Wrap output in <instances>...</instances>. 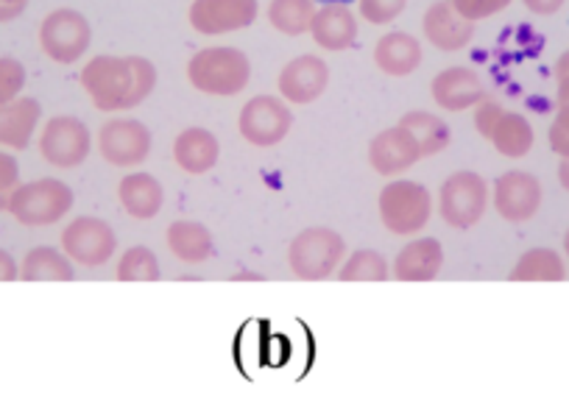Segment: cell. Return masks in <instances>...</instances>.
I'll list each match as a JSON object with an SVG mask.
<instances>
[{
    "label": "cell",
    "mask_w": 569,
    "mask_h": 404,
    "mask_svg": "<svg viewBox=\"0 0 569 404\" xmlns=\"http://www.w3.org/2000/svg\"><path fill=\"white\" fill-rule=\"evenodd\" d=\"M81 87L101 112H129L157 87V68L146 57H96L81 70Z\"/></svg>",
    "instance_id": "cell-1"
},
{
    "label": "cell",
    "mask_w": 569,
    "mask_h": 404,
    "mask_svg": "<svg viewBox=\"0 0 569 404\" xmlns=\"http://www.w3.org/2000/svg\"><path fill=\"white\" fill-rule=\"evenodd\" d=\"M433 101L445 112H463V109L478 107L486 98L483 81L472 68H447L430 84Z\"/></svg>",
    "instance_id": "cell-17"
},
{
    "label": "cell",
    "mask_w": 569,
    "mask_h": 404,
    "mask_svg": "<svg viewBox=\"0 0 569 404\" xmlns=\"http://www.w3.org/2000/svg\"><path fill=\"white\" fill-rule=\"evenodd\" d=\"M29 7V0H0V23H9V20L20 18Z\"/></svg>",
    "instance_id": "cell-38"
},
{
    "label": "cell",
    "mask_w": 569,
    "mask_h": 404,
    "mask_svg": "<svg viewBox=\"0 0 569 404\" xmlns=\"http://www.w3.org/2000/svg\"><path fill=\"white\" fill-rule=\"evenodd\" d=\"M533 125L525 114L519 112H502V118L497 120L495 131H491L489 143L495 145L497 154H502L506 160H522L533 149Z\"/></svg>",
    "instance_id": "cell-26"
},
{
    "label": "cell",
    "mask_w": 569,
    "mask_h": 404,
    "mask_svg": "<svg viewBox=\"0 0 569 404\" xmlns=\"http://www.w3.org/2000/svg\"><path fill=\"white\" fill-rule=\"evenodd\" d=\"M118 282H157L160 280V260L146 245H131L118 262Z\"/></svg>",
    "instance_id": "cell-31"
},
{
    "label": "cell",
    "mask_w": 569,
    "mask_h": 404,
    "mask_svg": "<svg viewBox=\"0 0 569 404\" xmlns=\"http://www.w3.org/2000/svg\"><path fill=\"white\" fill-rule=\"evenodd\" d=\"M73 260L64 251L51 245H37L26 254L20 265V280L23 282H73Z\"/></svg>",
    "instance_id": "cell-25"
},
{
    "label": "cell",
    "mask_w": 569,
    "mask_h": 404,
    "mask_svg": "<svg viewBox=\"0 0 569 404\" xmlns=\"http://www.w3.org/2000/svg\"><path fill=\"white\" fill-rule=\"evenodd\" d=\"M489 184L480 173L458 171L441 184L439 215L450 229H472L489 210Z\"/></svg>",
    "instance_id": "cell-6"
},
{
    "label": "cell",
    "mask_w": 569,
    "mask_h": 404,
    "mask_svg": "<svg viewBox=\"0 0 569 404\" xmlns=\"http://www.w3.org/2000/svg\"><path fill=\"white\" fill-rule=\"evenodd\" d=\"M293 125V112L282 95H254L240 109L238 131L246 143L257 149L279 145Z\"/></svg>",
    "instance_id": "cell-7"
},
{
    "label": "cell",
    "mask_w": 569,
    "mask_h": 404,
    "mask_svg": "<svg viewBox=\"0 0 569 404\" xmlns=\"http://www.w3.org/2000/svg\"><path fill=\"white\" fill-rule=\"evenodd\" d=\"M168 249L177 260L188 265H201L212 256V234L204 223L196 221H173L166 232Z\"/></svg>",
    "instance_id": "cell-24"
},
{
    "label": "cell",
    "mask_w": 569,
    "mask_h": 404,
    "mask_svg": "<svg viewBox=\"0 0 569 404\" xmlns=\"http://www.w3.org/2000/svg\"><path fill=\"white\" fill-rule=\"evenodd\" d=\"M547 140H550L552 154L569 156V84H558L556 118H552Z\"/></svg>",
    "instance_id": "cell-32"
},
{
    "label": "cell",
    "mask_w": 569,
    "mask_h": 404,
    "mask_svg": "<svg viewBox=\"0 0 569 404\" xmlns=\"http://www.w3.org/2000/svg\"><path fill=\"white\" fill-rule=\"evenodd\" d=\"M26 87V68L18 59L0 57V103H12Z\"/></svg>",
    "instance_id": "cell-34"
},
{
    "label": "cell",
    "mask_w": 569,
    "mask_h": 404,
    "mask_svg": "<svg viewBox=\"0 0 569 404\" xmlns=\"http://www.w3.org/2000/svg\"><path fill=\"white\" fill-rule=\"evenodd\" d=\"M118 199L126 215L134 221H151L160 215L162 204H166V190L151 173H129L120 179Z\"/></svg>",
    "instance_id": "cell-21"
},
{
    "label": "cell",
    "mask_w": 569,
    "mask_h": 404,
    "mask_svg": "<svg viewBox=\"0 0 569 404\" xmlns=\"http://www.w3.org/2000/svg\"><path fill=\"white\" fill-rule=\"evenodd\" d=\"M427 42L439 51H463L475 37V23L463 18L452 0H436L421 18Z\"/></svg>",
    "instance_id": "cell-16"
},
{
    "label": "cell",
    "mask_w": 569,
    "mask_h": 404,
    "mask_svg": "<svg viewBox=\"0 0 569 404\" xmlns=\"http://www.w3.org/2000/svg\"><path fill=\"white\" fill-rule=\"evenodd\" d=\"M73 210V190L59 179H37L20 184L9 201V212L23 226H53Z\"/></svg>",
    "instance_id": "cell-5"
},
{
    "label": "cell",
    "mask_w": 569,
    "mask_h": 404,
    "mask_svg": "<svg viewBox=\"0 0 569 404\" xmlns=\"http://www.w3.org/2000/svg\"><path fill=\"white\" fill-rule=\"evenodd\" d=\"M257 12H260L257 0H193L188 20L199 34L218 37L249 29L257 20Z\"/></svg>",
    "instance_id": "cell-12"
},
{
    "label": "cell",
    "mask_w": 569,
    "mask_h": 404,
    "mask_svg": "<svg viewBox=\"0 0 569 404\" xmlns=\"http://www.w3.org/2000/svg\"><path fill=\"white\" fill-rule=\"evenodd\" d=\"M419 143L413 140L405 125H391V129L380 131L369 143V165L375 168L380 176H399V173L410 171L416 162H421Z\"/></svg>",
    "instance_id": "cell-15"
},
{
    "label": "cell",
    "mask_w": 569,
    "mask_h": 404,
    "mask_svg": "<svg viewBox=\"0 0 569 404\" xmlns=\"http://www.w3.org/2000/svg\"><path fill=\"white\" fill-rule=\"evenodd\" d=\"M377 210H380L382 226L391 234H416L433 215V195L425 184L399 179L380 190Z\"/></svg>",
    "instance_id": "cell-4"
},
{
    "label": "cell",
    "mask_w": 569,
    "mask_h": 404,
    "mask_svg": "<svg viewBox=\"0 0 569 404\" xmlns=\"http://www.w3.org/2000/svg\"><path fill=\"white\" fill-rule=\"evenodd\" d=\"M62 251L84 267H101L118 251V234L107 221L81 215L70 221L62 232Z\"/></svg>",
    "instance_id": "cell-11"
},
{
    "label": "cell",
    "mask_w": 569,
    "mask_h": 404,
    "mask_svg": "<svg viewBox=\"0 0 569 404\" xmlns=\"http://www.w3.org/2000/svg\"><path fill=\"white\" fill-rule=\"evenodd\" d=\"M338 280L341 282H386L391 280V267H388L386 256L377 254L371 249H360L341 262L338 267Z\"/></svg>",
    "instance_id": "cell-30"
},
{
    "label": "cell",
    "mask_w": 569,
    "mask_h": 404,
    "mask_svg": "<svg viewBox=\"0 0 569 404\" xmlns=\"http://www.w3.org/2000/svg\"><path fill=\"white\" fill-rule=\"evenodd\" d=\"M452 3H456L458 12H461L467 20H472V23H478V20H486V18H495V14H500L502 9L511 7V0H452Z\"/></svg>",
    "instance_id": "cell-35"
},
{
    "label": "cell",
    "mask_w": 569,
    "mask_h": 404,
    "mask_svg": "<svg viewBox=\"0 0 569 404\" xmlns=\"http://www.w3.org/2000/svg\"><path fill=\"white\" fill-rule=\"evenodd\" d=\"M20 188V168L18 160L0 151V212L9 210L14 190Z\"/></svg>",
    "instance_id": "cell-36"
},
{
    "label": "cell",
    "mask_w": 569,
    "mask_h": 404,
    "mask_svg": "<svg viewBox=\"0 0 569 404\" xmlns=\"http://www.w3.org/2000/svg\"><path fill=\"white\" fill-rule=\"evenodd\" d=\"M522 3L533 14H541V18H547V14H556L558 9H561L563 3H567V0H522Z\"/></svg>",
    "instance_id": "cell-39"
},
{
    "label": "cell",
    "mask_w": 569,
    "mask_h": 404,
    "mask_svg": "<svg viewBox=\"0 0 569 404\" xmlns=\"http://www.w3.org/2000/svg\"><path fill=\"white\" fill-rule=\"evenodd\" d=\"M316 0H271L268 3V23L284 37H302L313 26Z\"/></svg>",
    "instance_id": "cell-29"
},
{
    "label": "cell",
    "mask_w": 569,
    "mask_h": 404,
    "mask_svg": "<svg viewBox=\"0 0 569 404\" xmlns=\"http://www.w3.org/2000/svg\"><path fill=\"white\" fill-rule=\"evenodd\" d=\"M92 42V26L76 9H57L40 26V48L59 64L79 62Z\"/></svg>",
    "instance_id": "cell-8"
},
{
    "label": "cell",
    "mask_w": 569,
    "mask_h": 404,
    "mask_svg": "<svg viewBox=\"0 0 569 404\" xmlns=\"http://www.w3.org/2000/svg\"><path fill=\"white\" fill-rule=\"evenodd\" d=\"M347 256V243L338 232L327 226H310L291 240L288 265L302 282H321L341 267Z\"/></svg>",
    "instance_id": "cell-3"
},
{
    "label": "cell",
    "mask_w": 569,
    "mask_h": 404,
    "mask_svg": "<svg viewBox=\"0 0 569 404\" xmlns=\"http://www.w3.org/2000/svg\"><path fill=\"white\" fill-rule=\"evenodd\" d=\"M251 79V62L240 48H201L188 62V81L204 95H238Z\"/></svg>",
    "instance_id": "cell-2"
},
{
    "label": "cell",
    "mask_w": 569,
    "mask_h": 404,
    "mask_svg": "<svg viewBox=\"0 0 569 404\" xmlns=\"http://www.w3.org/2000/svg\"><path fill=\"white\" fill-rule=\"evenodd\" d=\"M40 114L42 107L37 98H14L12 103H0V145L14 151L29 149Z\"/></svg>",
    "instance_id": "cell-23"
},
{
    "label": "cell",
    "mask_w": 569,
    "mask_h": 404,
    "mask_svg": "<svg viewBox=\"0 0 569 404\" xmlns=\"http://www.w3.org/2000/svg\"><path fill=\"white\" fill-rule=\"evenodd\" d=\"M98 151L114 168H137L151 154V131L142 120L112 118L98 129Z\"/></svg>",
    "instance_id": "cell-9"
},
{
    "label": "cell",
    "mask_w": 569,
    "mask_h": 404,
    "mask_svg": "<svg viewBox=\"0 0 569 404\" xmlns=\"http://www.w3.org/2000/svg\"><path fill=\"white\" fill-rule=\"evenodd\" d=\"M408 7V0H358L360 18L371 26H388Z\"/></svg>",
    "instance_id": "cell-33"
},
{
    "label": "cell",
    "mask_w": 569,
    "mask_h": 404,
    "mask_svg": "<svg viewBox=\"0 0 569 404\" xmlns=\"http://www.w3.org/2000/svg\"><path fill=\"white\" fill-rule=\"evenodd\" d=\"M563 254H567V260H569V229H567V234H563Z\"/></svg>",
    "instance_id": "cell-43"
},
{
    "label": "cell",
    "mask_w": 569,
    "mask_h": 404,
    "mask_svg": "<svg viewBox=\"0 0 569 404\" xmlns=\"http://www.w3.org/2000/svg\"><path fill=\"white\" fill-rule=\"evenodd\" d=\"M541 199V182L528 171H508L495 182V193H491V204H495L497 215L508 223H525L539 212Z\"/></svg>",
    "instance_id": "cell-13"
},
{
    "label": "cell",
    "mask_w": 569,
    "mask_h": 404,
    "mask_svg": "<svg viewBox=\"0 0 569 404\" xmlns=\"http://www.w3.org/2000/svg\"><path fill=\"white\" fill-rule=\"evenodd\" d=\"M558 182L569 193V156H561V162H558Z\"/></svg>",
    "instance_id": "cell-42"
},
{
    "label": "cell",
    "mask_w": 569,
    "mask_h": 404,
    "mask_svg": "<svg viewBox=\"0 0 569 404\" xmlns=\"http://www.w3.org/2000/svg\"><path fill=\"white\" fill-rule=\"evenodd\" d=\"M327 84H330V68L321 57L313 53H305V57L291 59L279 70V95L288 103H297V107H308V103L319 101L325 95Z\"/></svg>",
    "instance_id": "cell-14"
},
{
    "label": "cell",
    "mask_w": 569,
    "mask_h": 404,
    "mask_svg": "<svg viewBox=\"0 0 569 404\" xmlns=\"http://www.w3.org/2000/svg\"><path fill=\"white\" fill-rule=\"evenodd\" d=\"M375 64L386 75L405 79L421 64V46L408 31H388L375 46Z\"/></svg>",
    "instance_id": "cell-22"
},
{
    "label": "cell",
    "mask_w": 569,
    "mask_h": 404,
    "mask_svg": "<svg viewBox=\"0 0 569 404\" xmlns=\"http://www.w3.org/2000/svg\"><path fill=\"white\" fill-rule=\"evenodd\" d=\"M399 125L413 134V140L419 143L421 156H436L450 145L452 134H450V125L439 118V114H430V112H408L402 114Z\"/></svg>",
    "instance_id": "cell-28"
},
{
    "label": "cell",
    "mask_w": 569,
    "mask_h": 404,
    "mask_svg": "<svg viewBox=\"0 0 569 404\" xmlns=\"http://www.w3.org/2000/svg\"><path fill=\"white\" fill-rule=\"evenodd\" d=\"M445 265V245L436 238L410 240L397 254L391 267V276L399 282H433Z\"/></svg>",
    "instance_id": "cell-18"
},
{
    "label": "cell",
    "mask_w": 569,
    "mask_h": 404,
    "mask_svg": "<svg viewBox=\"0 0 569 404\" xmlns=\"http://www.w3.org/2000/svg\"><path fill=\"white\" fill-rule=\"evenodd\" d=\"M218 156H221V145L210 129L193 125L173 140V162L190 176L210 173L218 165Z\"/></svg>",
    "instance_id": "cell-20"
},
{
    "label": "cell",
    "mask_w": 569,
    "mask_h": 404,
    "mask_svg": "<svg viewBox=\"0 0 569 404\" xmlns=\"http://www.w3.org/2000/svg\"><path fill=\"white\" fill-rule=\"evenodd\" d=\"M556 84H569V51L558 57V62H556Z\"/></svg>",
    "instance_id": "cell-41"
},
{
    "label": "cell",
    "mask_w": 569,
    "mask_h": 404,
    "mask_svg": "<svg viewBox=\"0 0 569 404\" xmlns=\"http://www.w3.org/2000/svg\"><path fill=\"white\" fill-rule=\"evenodd\" d=\"M511 282H563L567 280V265L563 256L552 249H530L513 265Z\"/></svg>",
    "instance_id": "cell-27"
},
{
    "label": "cell",
    "mask_w": 569,
    "mask_h": 404,
    "mask_svg": "<svg viewBox=\"0 0 569 404\" xmlns=\"http://www.w3.org/2000/svg\"><path fill=\"white\" fill-rule=\"evenodd\" d=\"M358 18H355L347 3H325L316 12L313 26H310V37L325 51H347V48H352L358 42Z\"/></svg>",
    "instance_id": "cell-19"
},
{
    "label": "cell",
    "mask_w": 569,
    "mask_h": 404,
    "mask_svg": "<svg viewBox=\"0 0 569 404\" xmlns=\"http://www.w3.org/2000/svg\"><path fill=\"white\" fill-rule=\"evenodd\" d=\"M92 134L84 120L73 114H57L46 123L40 134L42 160L53 168H79L90 156Z\"/></svg>",
    "instance_id": "cell-10"
},
{
    "label": "cell",
    "mask_w": 569,
    "mask_h": 404,
    "mask_svg": "<svg viewBox=\"0 0 569 404\" xmlns=\"http://www.w3.org/2000/svg\"><path fill=\"white\" fill-rule=\"evenodd\" d=\"M502 112H506V109H502V103L495 101V98H489V95H486L483 101L475 107V129H478L480 138L491 140V131H495L497 120L502 118Z\"/></svg>",
    "instance_id": "cell-37"
},
{
    "label": "cell",
    "mask_w": 569,
    "mask_h": 404,
    "mask_svg": "<svg viewBox=\"0 0 569 404\" xmlns=\"http://www.w3.org/2000/svg\"><path fill=\"white\" fill-rule=\"evenodd\" d=\"M20 276L18 271V262H14V256L9 254V251L0 249V282H14Z\"/></svg>",
    "instance_id": "cell-40"
},
{
    "label": "cell",
    "mask_w": 569,
    "mask_h": 404,
    "mask_svg": "<svg viewBox=\"0 0 569 404\" xmlns=\"http://www.w3.org/2000/svg\"><path fill=\"white\" fill-rule=\"evenodd\" d=\"M321 3H349V0H321Z\"/></svg>",
    "instance_id": "cell-44"
}]
</instances>
